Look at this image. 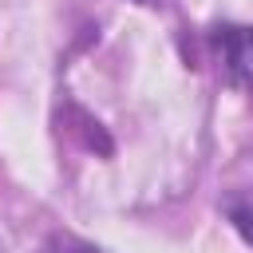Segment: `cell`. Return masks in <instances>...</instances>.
<instances>
[{
    "label": "cell",
    "mask_w": 253,
    "mask_h": 253,
    "mask_svg": "<svg viewBox=\"0 0 253 253\" xmlns=\"http://www.w3.org/2000/svg\"><path fill=\"white\" fill-rule=\"evenodd\" d=\"M217 59L229 75V83L245 87L253 95V28H217Z\"/></svg>",
    "instance_id": "obj_1"
},
{
    "label": "cell",
    "mask_w": 253,
    "mask_h": 253,
    "mask_svg": "<svg viewBox=\"0 0 253 253\" xmlns=\"http://www.w3.org/2000/svg\"><path fill=\"white\" fill-rule=\"evenodd\" d=\"M229 221L237 225V233L245 241H253V194L241 198V202H229Z\"/></svg>",
    "instance_id": "obj_2"
},
{
    "label": "cell",
    "mask_w": 253,
    "mask_h": 253,
    "mask_svg": "<svg viewBox=\"0 0 253 253\" xmlns=\"http://www.w3.org/2000/svg\"><path fill=\"white\" fill-rule=\"evenodd\" d=\"M43 253H103V249H95V245H87V241H79L71 233H59V237H51L43 245Z\"/></svg>",
    "instance_id": "obj_3"
},
{
    "label": "cell",
    "mask_w": 253,
    "mask_h": 253,
    "mask_svg": "<svg viewBox=\"0 0 253 253\" xmlns=\"http://www.w3.org/2000/svg\"><path fill=\"white\" fill-rule=\"evenodd\" d=\"M138 4H154V0H138Z\"/></svg>",
    "instance_id": "obj_4"
}]
</instances>
